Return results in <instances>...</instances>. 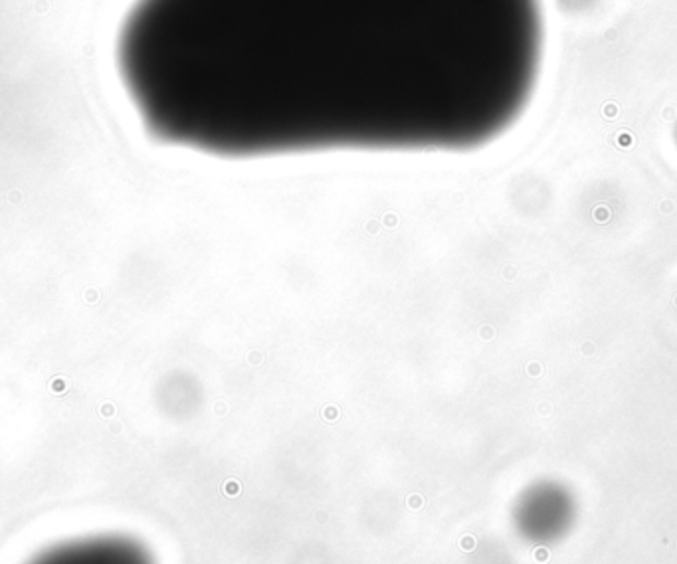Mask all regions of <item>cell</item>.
Masks as SVG:
<instances>
[{"instance_id": "1", "label": "cell", "mask_w": 677, "mask_h": 564, "mask_svg": "<svg viewBox=\"0 0 677 564\" xmlns=\"http://www.w3.org/2000/svg\"><path fill=\"white\" fill-rule=\"evenodd\" d=\"M541 60V0H138L117 43L149 135L218 159L482 149Z\"/></svg>"}, {"instance_id": "2", "label": "cell", "mask_w": 677, "mask_h": 564, "mask_svg": "<svg viewBox=\"0 0 677 564\" xmlns=\"http://www.w3.org/2000/svg\"><path fill=\"white\" fill-rule=\"evenodd\" d=\"M26 564H151L139 544L121 535H80L48 544Z\"/></svg>"}, {"instance_id": "3", "label": "cell", "mask_w": 677, "mask_h": 564, "mask_svg": "<svg viewBox=\"0 0 677 564\" xmlns=\"http://www.w3.org/2000/svg\"><path fill=\"white\" fill-rule=\"evenodd\" d=\"M577 521V500L557 483H545L531 491L523 505L525 531L535 541H559Z\"/></svg>"}, {"instance_id": "4", "label": "cell", "mask_w": 677, "mask_h": 564, "mask_svg": "<svg viewBox=\"0 0 677 564\" xmlns=\"http://www.w3.org/2000/svg\"><path fill=\"white\" fill-rule=\"evenodd\" d=\"M596 2L598 0H565L567 9H571V11H586V9L594 7Z\"/></svg>"}, {"instance_id": "5", "label": "cell", "mask_w": 677, "mask_h": 564, "mask_svg": "<svg viewBox=\"0 0 677 564\" xmlns=\"http://www.w3.org/2000/svg\"><path fill=\"white\" fill-rule=\"evenodd\" d=\"M676 137H677V131H676Z\"/></svg>"}]
</instances>
